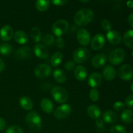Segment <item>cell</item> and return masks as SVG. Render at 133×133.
I'll use <instances>...</instances> for the list:
<instances>
[{
  "instance_id": "cell-36",
  "label": "cell",
  "mask_w": 133,
  "mask_h": 133,
  "mask_svg": "<svg viewBox=\"0 0 133 133\" xmlns=\"http://www.w3.org/2000/svg\"><path fill=\"white\" fill-rule=\"evenodd\" d=\"M125 107V104L122 101H116L114 103L113 105V108L116 111H121V110H124Z\"/></svg>"
},
{
  "instance_id": "cell-21",
  "label": "cell",
  "mask_w": 133,
  "mask_h": 133,
  "mask_svg": "<svg viewBox=\"0 0 133 133\" xmlns=\"http://www.w3.org/2000/svg\"><path fill=\"white\" fill-rule=\"evenodd\" d=\"M14 39L18 44L23 45L27 44L28 42V36L27 34L23 31H17L14 34Z\"/></svg>"
},
{
  "instance_id": "cell-42",
  "label": "cell",
  "mask_w": 133,
  "mask_h": 133,
  "mask_svg": "<svg viewBox=\"0 0 133 133\" xmlns=\"http://www.w3.org/2000/svg\"><path fill=\"white\" fill-rule=\"evenodd\" d=\"M96 124L98 128H102L103 127L104 124H103V120L102 119H100L99 118L96 119Z\"/></svg>"
},
{
  "instance_id": "cell-40",
  "label": "cell",
  "mask_w": 133,
  "mask_h": 133,
  "mask_svg": "<svg viewBox=\"0 0 133 133\" xmlns=\"http://www.w3.org/2000/svg\"><path fill=\"white\" fill-rule=\"evenodd\" d=\"M75 67V62L74 61H68L65 63L64 68L68 71H71Z\"/></svg>"
},
{
  "instance_id": "cell-22",
  "label": "cell",
  "mask_w": 133,
  "mask_h": 133,
  "mask_svg": "<svg viewBox=\"0 0 133 133\" xmlns=\"http://www.w3.org/2000/svg\"><path fill=\"white\" fill-rule=\"evenodd\" d=\"M87 114L89 116L90 118L92 119H96L99 118L101 116V112L99 107L97 105H91L87 108Z\"/></svg>"
},
{
  "instance_id": "cell-16",
  "label": "cell",
  "mask_w": 133,
  "mask_h": 133,
  "mask_svg": "<svg viewBox=\"0 0 133 133\" xmlns=\"http://www.w3.org/2000/svg\"><path fill=\"white\" fill-rule=\"evenodd\" d=\"M107 62V56L103 53H98L93 57L92 65L96 68H100L105 64Z\"/></svg>"
},
{
  "instance_id": "cell-27",
  "label": "cell",
  "mask_w": 133,
  "mask_h": 133,
  "mask_svg": "<svg viewBox=\"0 0 133 133\" xmlns=\"http://www.w3.org/2000/svg\"><path fill=\"white\" fill-rule=\"evenodd\" d=\"M123 42L128 48H133V30H128L125 32Z\"/></svg>"
},
{
  "instance_id": "cell-3",
  "label": "cell",
  "mask_w": 133,
  "mask_h": 133,
  "mask_svg": "<svg viewBox=\"0 0 133 133\" xmlns=\"http://www.w3.org/2000/svg\"><path fill=\"white\" fill-rule=\"evenodd\" d=\"M51 96L56 102L64 103L68 99V94L62 87H55L51 90Z\"/></svg>"
},
{
  "instance_id": "cell-41",
  "label": "cell",
  "mask_w": 133,
  "mask_h": 133,
  "mask_svg": "<svg viewBox=\"0 0 133 133\" xmlns=\"http://www.w3.org/2000/svg\"><path fill=\"white\" fill-rule=\"evenodd\" d=\"M51 1L53 3V5L56 6H62L67 2L68 0H51Z\"/></svg>"
},
{
  "instance_id": "cell-10",
  "label": "cell",
  "mask_w": 133,
  "mask_h": 133,
  "mask_svg": "<svg viewBox=\"0 0 133 133\" xmlns=\"http://www.w3.org/2000/svg\"><path fill=\"white\" fill-rule=\"evenodd\" d=\"M77 40L81 45L86 46L90 42V35L85 29H79L77 32Z\"/></svg>"
},
{
  "instance_id": "cell-18",
  "label": "cell",
  "mask_w": 133,
  "mask_h": 133,
  "mask_svg": "<svg viewBox=\"0 0 133 133\" xmlns=\"http://www.w3.org/2000/svg\"><path fill=\"white\" fill-rule=\"evenodd\" d=\"M74 75L75 78L79 81H84L87 79L88 71L86 68L83 66H78L75 68Z\"/></svg>"
},
{
  "instance_id": "cell-34",
  "label": "cell",
  "mask_w": 133,
  "mask_h": 133,
  "mask_svg": "<svg viewBox=\"0 0 133 133\" xmlns=\"http://www.w3.org/2000/svg\"><path fill=\"white\" fill-rule=\"evenodd\" d=\"M89 97L91 101H94V102H96L97 101H98L99 98V94L98 90L96 88H92L90 91Z\"/></svg>"
},
{
  "instance_id": "cell-44",
  "label": "cell",
  "mask_w": 133,
  "mask_h": 133,
  "mask_svg": "<svg viewBox=\"0 0 133 133\" xmlns=\"http://www.w3.org/2000/svg\"><path fill=\"white\" fill-rule=\"evenodd\" d=\"M127 20H128V23L129 25L133 28V13H131L129 15Z\"/></svg>"
},
{
  "instance_id": "cell-19",
  "label": "cell",
  "mask_w": 133,
  "mask_h": 133,
  "mask_svg": "<svg viewBox=\"0 0 133 133\" xmlns=\"http://www.w3.org/2000/svg\"><path fill=\"white\" fill-rule=\"evenodd\" d=\"M116 72L115 68L110 65L105 66L103 70V76L104 79L109 81L114 79V78L116 77Z\"/></svg>"
},
{
  "instance_id": "cell-28",
  "label": "cell",
  "mask_w": 133,
  "mask_h": 133,
  "mask_svg": "<svg viewBox=\"0 0 133 133\" xmlns=\"http://www.w3.org/2000/svg\"><path fill=\"white\" fill-rule=\"evenodd\" d=\"M62 61V54L61 52L57 51L52 55L51 58V64L53 67H57Z\"/></svg>"
},
{
  "instance_id": "cell-4",
  "label": "cell",
  "mask_w": 133,
  "mask_h": 133,
  "mask_svg": "<svg viewBox=\"0 0 133 133\" xmlns=\"http://www.w3.org/2000/svg\"><path fill=\"white\" fill-rule=\"evenodd\" d=\"M69 23L65 19H58L53 23L52 26V32L57 37H61L68 31Z\"/></svg>"
},
{
  "instance_id": "cell-33",
  "label": "cell",
  "mask_w": 133,
  "mask_h": 133,
  "mask_svg": "<svg viewBox=\"0 0 133 133\" xmlns=\"http://www.w3.org/2000/svg\"><path fill=\"white\" fill-rule=\"evenodd\" d=\"M110 133H127V130L123 125H116L110 128Z\"/></svg>"
},
{
  "instance_id": "cell-5",
  "label": "cell",
  "mask_w": 133,
  "mask_h": 133,
  "mask_svg": "<svg viewBox=\"0 0 133 133\" xmlns=\"http://www.w3.org/2000/svg\"><path fill=\"white\" fill-rule=\"evenodd\" d=\"M90 56V52L89 49L86 48L81 47L75 49V51L74 52L73 58L75 62L77 64H81L86 62Z\"/></svg>"
},
{
  "instance_id": "cell-50",
  "label": "cell",
  "mask_w": 133,
  "mask_h": 133,
  "mask_svg": "<svg viewBox=\"0 0 133 133\" xmlns=\"http://www.w3.org/2000/svg\"><path fill=\"white\" fill-rule=\"evenodd\" d=\"M129 133H133V132H129Z\"/></svg>"
},
{
  "instance_id": "cell-39",
  "label": "cell",
  "mask_w": 133,
  "mask_h": 133,
  "mask_svg": "<svg viewBox=\"0 0 133 133\" xmlns=\"http://www.w3.org/2000/svg\"><path fill=\"white\" fill-rule=\"evenodd\" d=\"M56 46L59 49H62L64 46V40L62 37H57L55 41Z\"/></svg>"
},
{
  "instance_id": "cell-26",
  "label": "cell",
  "mask_w": 133,
  "mask_h": 133,
  "mask_svg": "<svg viewBox=\"0 0 133 133\" xmlns=\"http://www.w3.org/2000/svg\"><path fill=\"white\" fill-rule=\"evenodd\" d=\"M121 119L124 123H132L133 122V112L130 109H125L121 114Z\"/></svg>"
},
{
  "instance_id": "cell-17",
  "label": "cell",
  "mask_w": 133,
  "mask_h": 133,
  "mask_svg": "<svg viewBox=\"0 0 133 133\" xmlns=\"http://www.w3.org/2000/svg\"><path fill=\"white\" fill-rule=\"evenodd\" d=\"M31 55V48L28 46H23L19 48L15 53L16 58L18 60H23L28 58Z\"/></svg>"
},
{
  "instance_id": "cell-6",
  "label": "cell",
  "mask_w": 133,
  "mask_h": 133,
  "mask_svg": "<svg viewBox=\"0 0 133 133\" xmlns=\"http://www.w3.org/2000/svg\"><path fill=\"white\" fill-rule=\"evenodd\" d=\"M125 57V53L124 50L121 48L114 49L110 53L109 57V61L113 65H119L124 61Z\"/></svg>"
},
{
  "instance_id": "cell-11",
  "label": "cell",
  "mask_w": 133,
  "mask_h": 133,
  "mask_svg": "<svg viewBox=\"0 0 133 133\" xmlns=\"http://www.w3.org/2000/svg\"><path fill=\"white\" fill-rule=\"evenodd\" d=\"M105 38L102 34H97L95 35L91 41V48L95 51L100 50L104 46Z\"/></svg>"
},
{
  "instance_id": "cell-31",
  "label": "cell",
  "mask_w": 133,
  "mask_h": 133,
  "mask_svg": "<svg viewBox=\"0 0 133 133\" xmlns=\"http://www.w3.org/2000/svg\"><path fill=\"white\" fill-rule=\"evenodd\" d=\"M12 47L7 43H3L0 45V53L4 56H9L12 53Z\"/></svg>"
},
{
  "instance_id": "cell-43",
  "label": "cell",
  "mask_w": 133,
  "mask_h": 133,
  "mask_svg": "<svg viewBox=\"0 0 133 133\" xmlns=\"http://www.w3.org/2000/svg\"><path fill=\"white\" fill-rule=\"evenodd\" d=\"M5 126H6L5 121L4 120L3 118L0 117V131H3L5 128Z\"/></svg>"
},
{
  "instance_id": "cell-23",
  "label": "cell",
  "mask_w": 133,
  "mask_h": 133,
  "mask_svg": "<svg viewBox=\"0 0 133 133\" xmlns=\"http://www.w3.org/2000/svg\"><path fill=\"white\" fill-rule=\"evenodd\" d=\"M40 107L43 111L47 114L51 113L53 111V108H54L52 101L48 98H44L42 99Z\"/></svg>"
},
{
  "instance_id": "cell-15",
  "label": "cell",
  "mask_w": 133,
  "mask_h": 133,
  "mask_svg": "<svg viewBox=\"0 0 133 133\" xmlns=\"http://www.w3.org/2000/svg\"><path fill=\"white\" fill-rule=\"evenodd\" d=\"M103 77L99 73L94 72L91 74L88 79V85L92 88H96L102 83Z\"/></svg>"
},
{
  "instance_id": "cell-20",
  "label": "cell",
  "mask_w": 133,
  "mask_h": 133,
  "mask_svg": "<svg viewBox=\"0 0 133 133\" xmlns=\"http://www.w3.org/2000/svg\"><path fill=\"white\" fill-rule=\"evenodd\" d=\"M102 119L107 123H114L118 121V115L112 110H107L103 113Z\"/></svg>"
},
{
  "instance_id": "cell-38",
  "label": "cell",
  "mask_w": 133,
  "mask_h": 133,
  "mask_svg": "<svg viewBox=\"0 0 133 133\" xmlns=\"http://www.w3.org/2000/svg\"><path fill=\"white\" fill-rule=\"evenodd\" d=\"M125 105L130 109H133V94L129 95L125 100Z\"/></svg>"
},
{
  "instance_id": "cell-47",
  "label": "cell",
  "mask_w": 133,
  "mask_h": 133,
  "mask_svg": "<svg viewBox=\"0 0 133 133\" xmlns=\"http://www.w3.org/2000/svg\"><path fill=\"white\" fill-rule=\"evenodd\" d=\"M79 1H80L81 2L86 3V2H88V1H90V0H79Z\"/></svg>"
},
{
  "instance_id": "cell-32",
  "label": "cell",
  "mask_w": 133,
  "mask_h": 133,
  "mask_svg": "<svg viewBox=\"0 0 133 133\" xmlns=\"http://www.w3.org/2000/svg\"><path fill=\"white\" fill-rule=\"evenodd\" d=\"M55 42V37L51 34H46L44 35V38H43V43L45 46H51L53 45Z\"/></svg>"
},
{
  "instance_id": "cell-24",
  "label": "cell",
  "mask_w": 133,
  "mask_h": 133,
  "mask_svg": "<svg viewBox=\"0 0 133 133\" xmlns=\"http://www.w3.org/2000/svg\"><path fill=\"white\" fill-rule=\"evenodd\" d=\"M54 79L60 84L65 83L66 81V75L64 71L61 69H55L53 73Z\"/></svg>"
},
{
  "instance_id": "cell-2",
  "label": "cell",
  "mask_w": 133,
  "mask_h": 133,
  "mask_svg": "<svg viewBox=\"0 0 133 133\" xmlns=\"http://www.w3.org/2000/svg\"><path fill=\"white\" fill-rule=\"evenodd\" d=\"M26 123L31 129L33 131H39L42 126L41 117L35 111H31L26 116Z\"/></svg>"
},
{
  "instance_id": "cell-29",
  "label": "cell",
  "mask_w": 133,
  "mask_h": 133,
  "mask_svg": "<svg viewBox=\"0 0 133 133\" xmlns=\"http://www.w3.org/2000/svg\"><path fill=\"white\" fill-rule=\"evenodd\" d=\"M31 38L35 43L40 42L42 39V34L40 30L37 27H34L31 29L30 32Z\"/></svg>"
},
{
  "instance_id": "cell-48",
  "label": "cell",
  "mask_w": 133,
  "mask_h": 133,
  "mask_svg": "<svg viewBox=\"0 0 133 133\" xmlns=\"http://www.w3.org/2000/svg\"><path fill=\"white\" fill-rule=\"evenodd\" d=\"M131 91L133 92V83H132V84H131Z\"/></svg>"
},
{
  "instance_id": "cell-12",
  "label": "cell",
  "mask_w": 133,
  "mask_h": 133,
  "mask_svg": "<svg viewBox=\"0 0 133 133\" xmlns=\"http://www.w3.org/2000/svg\"><path fill=\"white\" fill-rule=\"evenodd\" d=\"M13 36H14V31L11 26L6 25L1 27L0 29V38L2 41H9L11 40Z\"/></svg>"
},
{
  "instance_id": "cell-25",
  "label": "cell",
  "mask_w": 133,
  "mask_h": 133,
  "mask_svg": "<svg viewBox=\"0 0 133 133\" xmlns=\"http://www.w3.org/2000/svg\"><path fill=\"white\" fill-rule=\"evenodd\" d=\"M19 103L21 107L25 110H31L33 107L32 100L26 96H23L19 99Z\"/></svg>"
},
{
  "instance_id": "cell-7",
  "label": "cell",
  "mask_w": 133,
  "mask_h": 133,
  "mask_svg": "<svg viewBox=\"0 0 133 133\" xmlns=\"http://www.w3.org/2000/svg\"><path fill=\"white\" fill-rule=\"evenodd\" d=\"M34 74L35 76L39 79L47 78L51 74V68L48 64H41L35 67L34 70Z\"/></svg>"
},
{
  "instance_id": "cell-9",
  "label": "cell",
  "mask_w": 133,
  "mask_h": 133,
  "mask_svg": "<svg viewBox=\"0 0 133 133\" xmlns=\"http://www.w3.org/2000/svg\"><path fill=\"white\" fill-rule=\"evenodd\" d=\"M118 76L124 81H131L133 79V68L131 65L124 64L119 68Z\"/></svg>"
},
{
  "instance_id": "cell-37",
  "label": "cell",
  "mask_w": 133,
  "mask_h": 133,
  "mask_svg": "<svg viewBox=\"0 0 133 133\" xmlns=\"http://www.w3.org/2000/svg\"><path fill=\"white\" fill-rule=\"evenodd\" d=\"M101 25L102 28L105 31H109L111 30V24L108 19H103L101 22Z\"/></svg>"
},
{
  "instance_id": "cell-49",
  "label": "cell",
  "mask_w": 133,
  "mask_h": 133,
  "mask_svg": "<svg viewBox=\"0 0 133 133\" xmlns=\"http://www.w3.org/2000/svg\"><path fill=\"white\" fill-rule=\"evenodd\" d=\"M132 56H133V52H132Z\"/></svg>"
},
{
  "instance_id": "cell-8",
  "label": "cell",
  "mask_w": 133,
  "mask_h": 133,
  "mask_svg": "<svg viewBox=\"0 0 133 133\" xmlns=\"http://www.w3.org/2000/svg\"><path fill=\"white\" fill-rule=\"evenodd\" d=\"M71 108L68 104H63L56 109L53 115L55 118L58 119H63L68 118L71 114Z\"/></svg>"
},
{
  "instance_id": "cell-13",
  "label": "cell",
  "mask_w": 133,
  "mask_h": 133,
  "mask_svg": "<svg viewBox=\"0 0 133 133\" xmlns=\"http://www.w3.org/2000/svg\"><path fill=\"white\" fill-rule=\"evenodd\" d=\"M33 51L35 55L38 58H45L49 55V51H48V49L44 44H36L33 48Z\"/></svg>"
},
{
  "instance_id": "cell-30",
  "label": "cell",
  "mask_w": 133,
  "mask_h": 133,
  "mask_svg": "<svg viewBox=\"0 0 133 133\" xmlns=\"http://www.w3.org/2000/svg\"><path fill=\"white\" fill-rule=\"evenodd\" d=\"M50 4V0H36V7L40 12L46 11Z\"/></svg>"
},
{
  "instance_id": "cell-14",
  "label": "cell",
  "mask_w": 133,
  "mask_h": 133,
  "mask_svg": "<svg viewBox=\"0 0 133 133\" xmlns=\"http://www.w3.org/2000/svg\"><path fill=\"white\" fill-rule=\"evenodd\" d=\"M106 36L108 42L113 45H118L122 42V35H120V33L116 31L110 30V31H108L107 32Z\"/></svg>"
},
{
  "instance_id": "cell-1",
  "label": "cell",
  "mask_w": 133,
  "mask_h": 133,
  "mask_svg": "<svg viewBox=\"0 0 133 133\" xmlns=\"http://www.w3.org/2000/svg\"><path fill=\"white\" fill-rule=\"evenodd\" d=\"M94 12L91 9H81L74 16V22L77 25L83 27L90 23L94 19Z\"/></svg>"
},
{
  "instance_id": "cell-35",
  "label": "cell",
  "mask_w": 133,
  "mask_h": 133,
  "mask_svg": "<svg viewBox=\"0 0 133 133\" xmlns=\"http://www.w3.org/2000/svg\"><path fill=\"white\" fill-rule=\"evenodd\" d=\"M5 133H23V131L19 126L12 125L6 129Z\"/></svg>"
},
{
  "instance_id": "cell-45",
  "label": "cell",
  "mask_w": 133,
  "mask_h": 133,
  "mask_svg": "<svg viewBox=\"0 0 133 133\" xmlns=\"http://www.w3.org/2000/svg\"><path fill=\"white\" fill-rule=\"evenodd\" d=\"M5 68V63L1 58H0V72L3 71Z\"/></svg>"
},
{
  "instance_id": "cell-51",
  "label": "cell",
  "mask_w": 133,
  "mask_h": 133,
  "mask_svg": "<svg viewBox=\"0 0 133 133\" xmlns=\"http://www.w3.org/2000/svg\"><path fill=\"white\" fill-rule=\"evenodd\" d=\"M0 45H1V44H0Z\"/></svg>"
},
{
  "instance_id": "cell-46",
  "label": "cell",
  "mask_w": 133,
  "mask_h": 133,
  "mask_svg": "<svg viewBox=\"0 0 133 133\" xmlns=\"http://www.w3.org/2000/svg\"><path fill=\"white\" fill-rule=\"evenodd\" d=\"M127 5L128 7L129 8H133V1L131 0H129L127 2Z\"/></svg>"
}]
</instances>
